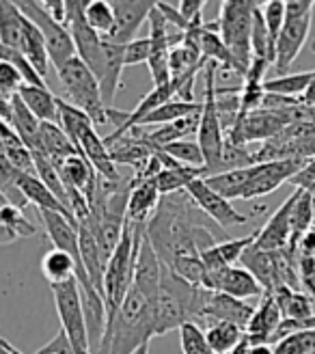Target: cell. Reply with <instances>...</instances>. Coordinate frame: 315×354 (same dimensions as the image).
Segmentation results:
<instances>
[{
  "label": "cell",
  "mask_w": 315,
  "mask_h": 354,
  "mask_svg": "<svg viewBox=\"0 0 315 354\" xmlns=\"http://www.w3.org/2000/svg\"><path fill=\"white\" fill-rule=\"evenodd\" d=\"M261 3L255 0H227L220 3V17H218V32L229 50V55L236 65L238 76H247L251 65V30L255 9Z\"/></svg>",
  "instance_id": "5b68a950"
},
{
  "label": "cell",
  "mask_w": 315,
  "mask_h": 354,
  "mask_svg": "<svg viewBox=\"0 0 315 354\" xmlns=\"http://www.w3.org/2000/svg\"><path fill=\"white\" fill-rule=\"evenodd\" d=\"M86 24H89L102 39L111 37V32L115 28V11L113 5L106 0H89L84 9Z\"/></svg>",
  "instance_id": "8d00e7d4"
},
{
  "label": "cell",
  "mask_w": 315,
  "mask_h": 354,
  "mask_svg": "<svg viewBox=\"0 0 315 354\" xmlns=\"http://www.w3.org/2000/svg\"><path fill=\"white\" fill-rule=\"evenodd\" d=\"M274 354H315V328L281 339L274 346Z\"/></svg>",
  "instance_id": "60d3db41"
},
{
  "label": "cell",
  "mask_w": 315,
  "mask_h": 354,
  "mask_svg": "<svg viewBox=\"0 0 315 354\" xmlns=\"http://www.w3.org/2000/svg\"><path fill=\"white\" fill-rule=\"evenodd\" d=\"M22 55L28 59L32 69L37 72L44 80L48 78V69H50V57H48V48L44 41V35L39 28L35 26L28 17H26V26H24V39H22Z\"/></svg>",
  "instance_id": "4dcf8cb0"
},
{
  "label": "cell",
  "mask_w": 315,
  "mask_h": 354,
  "mask_svg": "<svg viewBox=\"0 0 315 354\" xmlns=\"http://www.w3.org/2000/svg\"><path fill=\"white\" fill-rule=\"evenodd\" d=\"M274 300L278 309H281L283 317H292V320H305V317H315V307L313 300L298 290L289 288H278L274 294Z\"/></svg>",
  "instance_id": "d6a6232c"
},
{
  "label": "cell",
  "mask_w": 315,
  "mask_h": 354,
  "mask_svg": "<svg viewBox=\"0 0 315 354\" xmlns=\"http://www.w3.org/2000/svg\"><path fill=\"white\" fill-rule=\"evenodd\" d=\"M17 97L24 102L26 109L41 123H59V97L52 95L48 86H35L22 82L17 88Z\"/></svg>",
  "instance_id": "d4e9b609"
},
{
  "label": "cell",
  "mask_w": 315,
  "mask_h": 354,
  "mask_svg": "<svg viewBox=\"0 0 315 354\" xmlns=\"http://www.w3.org/2000/svg\"><path fill=\"white\" fill-rule=\"evenodd\" d=\"M255 240H257V232L244 236V238L225 240V242H216L214 246H209L207 251H203L199 255L205 266V272H216L222 268H229V266H233L236 261L242 259V255L251 249Z\"/></svg>",
  "instance_id": "603a6c76"
},
{
  "label": "cell",
  "mask_w": 315,
  "mask_h": 354,
  "mask_svg": "<svg viewBox=\"0 0 315 354\" xmlns=\"http://www.w3.org/2000/svg\"><path fill=\"white\" fill-rule=\"evenodd\" d=\"M205 5L207 3H203V0H182V3H178V11H180V15L184 17L188 24H192V22H197V20H203Z\"/></svg>",
  "instance_id": "bcb514c9"
},
{
  "label": "cell",
  "mask_w": 315,
  "mask_h": 354,
  "mask_svg": "<svg viewBox=\"0 0 315 354\" xmlns=\"http://www.w3.org/2000/svg\"><path fill=\"white\" fill-rule=\"evenodd\" d=\"M261 15H264V22H266V30H268L270 44L276 50L278 32H281V28L285 24V0H270V3H264Z\"/></svg>",
  "instance_id": "b9f144b4"
},
{
  "label": "cell",
  "mask_w": 315,
  "mask_h": 354,
  "mask_svg": "<svg viewBox=\"0 0 315 354\" xmlns=\"http://www.w3.org/2000/svg\"><path fill=\"white\" fill-rule=\"evenodd\" d=\"M113 11H115V28L111 37H106L113 44L128 46L132 39H136L138 28L143 26L145 20H149V13L155 3H147V0H111Z\"/></svg>",
  "instance_id": "e0dca14e"
},
{
  "label": "cell",
  "mask_w": 315,
  "mask_h": 354,
  "mask_svg": "<svg viewBox=\"0 0 315 354\" xmlns=\"http://www.w3.org/2000/svg\"><path fill=\"white\" fill-rule=\"evenodd\" d=\"M292 203H294V192L281 203V207H276L268 223L261 229H257V240L253 244V249L259 251L287 249L292 242Z\"/></svg>",
  "instance_id": "ac0fdd59"
},
{
  "label": "cell",
  "mask_w": 315,
  "mask_h": 354,
  "mask_svg": "<svg viewBox=\"0 0 315 354\" xmlns=\"http://www.w3.org/2000/svg\"><path fill=\"white\" fill-rule=\"evenodd\" d=\"M180 342L184 354H214L212 348L207 346L205 330L195 322H186L180 326Z\"/></svg>",
  "instance_id": "ab89813d"
},
{
  "label": "cell",
  "mask_w": 315,
  "mask_h": 354,
  "mask_svg": "<svg viewBox=\"0 0 315 354\" xmlns=\"http://www.w3.org/2000/svg\"><path fill=\"white\" fill-rule=\"evenodd\" d=\"M61 180L67 188H74L80 194H84L86 201H91L93 197V190H95V182H97V173L93 171V167L84 160L82 156H72L67 160L57 167Z\"/></svg>",
  "instance_id": "484cf974"
},
{
  "label": "cell",
  "mask_w": 315,
  "mask_h": 354,
  "mask_svg": "<svg viewBox=\"0 0 315 354\" xmlns=\"http://www.w3.org/2000/svg\"><path fill=\"white\" fill-rule=\"evenodd\" d=\"M41 5H44L46 13L52 17V20L65 26V20H67V7H65V0H44Z\"/></svg>",
  "instance_id": "c3c4849f"
},
{
  "label": "cell",
  "mask_w": 315,
  "mask_h": 354,
  "mask_svg": "<svg viewBox=\"0 0 315 354\" xmlns=\"http://www.w3.org/2000/svg\"><path fill=\"white\" fill-rule=\"evenodd\" d=\"M311 24H313V13H307L303 17H285V24L276 39L274 67L278 74L285 76L289 72V67L294 65V61L298 59L300 50L305 48L309 39Z\"/></svg>",
  "instance_id": "9a60e30c"
},
{
  "label": "cell",
  "mask_w": 315,
  "mask_h": 354,
  "mask_svg": "<svg viewBox=\"0 0 315 354\" xmlns=\"http://www.w3.org/2000/svg\"><path fill=\"white\" fill-rule=\"evenodd\" d=\"M253 313H255V307L251 303H247V300H238V298H231L227 294L205 290V298H203L199 315L195 317V324L205 330L214 324L229 322V324H236L244 330L247 324L251 322Z\"/></svg>",
  "instance_id": "8fae6325"
},
{
  "label": "cell",
  "mask_w": 315,
  "mask_h": 354,
  "mask_svg": "<svg viewBox=\"0 0 315 354\" xmlns=\"http://www.w3.org/2000/svg\"><path fill=\"white\" fill-rule=\"evenodd\" d=\"M303 104L309 106V109H315V72H313V78L307 86V91L303 95Z\"/></svg>",
  "instance_id": "816d5d0a"
},
{
  "label": "cell",
  "mask_w": 315,
  "mask_h": 354,
  "mask_svg": "<svg viewBox=\"0 0 315 354\" xmlns=\"http://www.w3.org/2000/svg\"><path fill=\"white\" fill-rule=\"evenodd\" d=\"M315 225V212H313V199L307 190L296 188L294 190V203H292V242L287 249L298 251V242L309 229Z\"/></svg>",
  "instance_id": "f1b7e54d"
},
{
  "label": "cell",
  "mask_w": 315,
  "mask_h": 354,
  "mask_svg": "<svg viewBox=\"0 0 315 354\" xmlns=\"http://www.w3.org/2000/svg\"><path fill=\"white\" fill-rule=\"evenodd\" d=\"M17 188H20V192L24 194L26 203L37 205L39 212H55V214H61V216L69 218L72 223H76V218L72 216V212H69L67 207H63V203L44 186V182L39 180L37 175L22 173L20 177H17Z\"/></svg>",
  "instance_id": "cb8c5ba5"
},
{
  "label": "cell",
  "mask_w": 315,
  "mask_h": 354,
  "mask_svg": "<svg viewBox=\"0 0 315 354\" xmlns=\"http://www.w3.org/2000/svg\"><path fill=\"white\" fill-rule=\"evenodd\" d=\"M132 354H149V344H145V346H141V348H136Z\"/></svg>",
  "instance_id": "9f6ffc18"
},
{
  "label": "cell",
  "mask_w": 315,
  "mask_h": 354,
  "mask_svg": "<svg viewBox=\"0 0 315 354\" xmlns=\"http://www.w3.org/2000/svg\"><path fill=\"white\" fill-rule=\"evenodd\" d=\"M59 80L69 97V104L76 106L89 117L95 126H106V106L102 102L99 82L93 76V72L86 67L78 57H72L65 61L61 67H57Z\"/></svg>",
  "instance_id": "8992f818"
},
{
  "label": "cell",
  "mask_w": 315,
  "mask_h": 354,
  "mask_svg": "<svg viewBox=\"0 0 315 354\" xmlns=\"http://www.w3.org/2000/svg\"><path fill=\"white\" fill-rule=\"evenodd\" d=\"M39 140H41V151L50 158L55 167H61L67 158L80 156L59 123H46L44 121L39 126Z\"/></svg>",
  "instance_id": "83f0119b"
},
{
  "label": "cell",
  "mask_w": 315,
  "mask_h": 354,
  "mask_svg": "<svg viewBox=\"0 0 315 354\" xmlns=\"http://www.w3.org/2000/svg\"><path fill=\"white\" fill-rule=\"evenodd\" d=\"M283 315L281 309H278L276 300L272 294H264L259 307L255 309L251 322L244 328V335H247L249 344H270L274 330L281 324Z\"/></svg>",
  "instance_id": "7402d4cb"
},
{
  "label": "cell",
  "mask_w": 315,
  "mask_h": 354,
  "mask_svg": "<svg viewBox=\"0 0 315 354\" xmlns=\"http://www.w3.org/2000/svg\"><path fill=\"white\" fill-rule=\"evenodd\" d=\"M203 298V288L190 286L188 281H184L164 266L160 288H158V294L151 300L153 337L155 335H166L186 322H195V317L201 311Z\"/></svg>",
  "instance_id": "3957f363"
},
{
  "label": "cell",
  "mask_w": 315,
  "mask_h": 354,
  "mask_svg": "<svg viewBox=\"0 0 315 354\" xmlns=\"http://www.w3.org/2000/svg\"><path fill=\"white\" fill-rule=\"evenodd\" d=\"M311 78H313V72L285 74V76H278L272 80H264V91L272 93V95H281V97L303 100Z\"/></svg>",
  "instance_id": "e575fe53"
},
{
  "label": "cell",
  "mask_w": 315,
  "mask_h": 354,
  "mask_svg": "<svg viewBox=\"0 0 315 354\" xmlns=\"http://www.w3.org/2000/svg\"><path fill=\"white\" fill-rule=\"evenodd\" d=\"M207 177V169H195V167H173V169H162L155 177L158 190L164 197V194H173V192H182L186 190L195 180H205Z\"/></svg>",
  "instance_id": "1f68e13d"
},
{
  "label": "cell",
  "mask_w": 315,
  "mask_h": 354,
  "mask_svg": "<svg viewBox=\"0 0 315 354\" xmlns=\"http://www.w3.org/2000/svg\"><path fill=\"white\" fill-rule=\"evenodd\" d=\"M249 354H274V346H270V344H251Z\"/></svg>",
  "instance_id": "f5cc1de1"
},
{
  "label": "cell",
  "mask_w": 315,
  "mask_h": 354,
  "mask_svg": "<svg viewBox=\"0 0 315 354\" xmlns=\"http://www.w3.org/2000/svg\"><path fill=\"white\" fill-rule=\"evenodd\" d=\"M289 184H294L296 188H300V190H307L311 194L313 212H315V158H311V160L292 177Z\"/></svg>",
  "instance_id": "ee69618b"
},
{
  "label": "cell",
  "mask_w": 315,
  "mask_h": 354,
  "mask_svg": "<svg viewBox=\"0 0 315 354\" xmlns=\"http://www.w3.org/2000/svg\"><path fill=\"white\" fill-rule=\"evenodd\" d=\"M26 15L11 0H0V44L20 50L24 39Z\"/></svg>",
  "instance_id": "f546056e"
},
{
  "label": "cell",
  "mask_w": 315,
  "mask_h": 354,
  "mask_svg": "<svg viewBox=\"0 0 315 354\" xmlns=\"http://www.w3.org/2000/svg\"><path fill=\"white\" fill-rule=\"evenodd\" d=\"M0 145H22V140L11 128V123H7L3 119H0Z\"/></svg>",
  "instance_id": "f907efd6"
},
{
  "label": "cell",
  "mask_w": 315,
  "mask_h": 354,
  "mask_svg": "<svg viewBox=\"0 0 315 354\" xmlns=\"http://www.w3.org/2000/svg\"><path fill=\"white\" fill-rule=\"evenodd\" d=\"M186 192H188V197L197 203V207L203 212V214L212 223H216L220 229H231V227L244 225L249 221L231 205V201H227L218 192L209 188L205 184V180H195L186 188Z\"/></svg>",
  "instance_id": "5bb4252c"
},
{
  "label": "cell",
  "mask_w": 315,
  "mask_h": 354,
  "mask_svg": "<svg viewBox=\"0 0 315 354\" xmlns=\"http://www.w3.org/2000/svg\"><path fill=\"white\" fill-rule=\"evenodd\" d=\"M86 3H89V0H65V7H67L65 28L72 35L76 57L89 67L93 76L99 80L102 65H104V48H102V37L86 24V17H84Z\"/></svg>",
  "instance_id": "9c48e42d"
},
{
  "label": "cell",
  "mask_w": 315,
  "mask_h": 354,
  "mask_svg": "<svg viewBox=\"0 0 315 354\" xmlns=\"http://www.w3.org/2000/svg\"><path fill=\"white\" fill-rule=\"evenodd\" d=\"M0 61L7 63V65H11V67L15 69V72L22 76V80H24L26 84L48 86L46 80H44L37 72H35L32 65L28 63V59L22 55L20 50H15V48H9V46H5V44H0Z\"/></svg>",
  "instance_id": "f35d334b"
},
{
  "label": "cell",
  "mask_w": 315,
  "mask_h": 354,
  "mask_svg": "<svg viewBox=\"0 0 315 354\" xmlns=\"http://www.w3.org/2000/svg\"><path fill=\"white\" fill-rule=\"evenodd\" d=\"M50 290H52V296H55V307L59 313L63 333L67 335L69 344H72L74 354H93L89 328H86L84 307H82V296H80V288L76 279L50 286Z\"/></svg>",
  "instance_id": "ba28073f"
},
{
  "label": "cell",
  "mask_w": 315,
  "mask_h": 354,
  "mask_svg": "<svg viewBox=\"0 0 315 354\" xmlns=\"http://www.w3.org/2000/svg\"><path fill=\"white\" fill-rule=\"evenodd\" d=\"M35 354H74V350H72V344H69V339H67V335L61 330V333H57L55 339H52L50 344H46L41 350H37Z\"/></svg>",
  "instance_id": "7dc6e473"
},
{
  "label": "cell",
  "mask_w": 315,
  "mask_h": 354,
  "mask_svg": "<svg viewBox=\"0 0 315 354\" xmlns=\"http://www.w3.org/2000/svg\"><path fill=\"white\" fill-rule=\"evenodd\" d=\"M39 126L41 121L35 117L24 102L17 97V93L11 97V128L15 130V134L20 136L22 145L30 151V153H37L41 151V140H39Z\"/></svg>",
  "instance_id": "4316f807"
},
{
  "label": "cell",
  "mask_w": 315,
  "mask_h": 354,
  "mask_svg": "<svg viewBox=\"0 0 315 354\" xmlns=\"http://www.w3.org/2000/svg\"><path fill=\"white\" fill-rule=\"evenodd\" d=\"M160 199H162V194L158 190L155 180L132 182V177H130V197H128L126 221L132 225L145 227L149 223V218L155 214Z\"/></svg>",
  "instance_id": "44dd1931"
},
{
  "label": "cell",
  "mask_w": 315,
  "mask_h": 354,
  "mask_svg": "<svg viewBox=\"0 0 315 354\" xmlns=\"http://www.w3.org/2000/svg\"><path fill=\"white\" fill-rule=\"evenodd\" d=\"M151 337H153L151 300L136 288H130L124 305L106 320V328H104L97 352L132 354L136 348L149 344Z\"/></svg>",
  "instance_id": "7a4b0ae2"
},
{
  "label": "cell",
  "mask_w": 315,
  "mask_h": 354,
  "mask_svg": "<svg viewBox=\"0 0 315 354\" xmlns=\"http://www.w3.org/2000/svg\"><path fill=\"white\" fill-rule=\"evenodd\" d=\"M216 72H218L216 63L205 65V100L201 102V119L197 130V143L205 158L207 177L218 173L220 153L225 145V132L216 113Z\"/></svg>",
  "instance_id": "52a82bcc"
},
{
  "label": "cell",
  "mask_w": 315,
  "mask_h": 354,
  "mask_svg": "<svg viewBox=\"0 0 315 354\" xmlns=\"http://www.w3.org/2000/svg\"><path fill=\"white\" fill-rule=\"evenodd\" d=\"M20 7V11L28 17V20L39 28V32L44 35V41L48 48V57H50V65L61 67L65 61H69L72 57H76V48L72 41V35L69 30L55 22L52 17L46 13L41 3H35V0H22V3H15Z\"/></svg>",
  "instance_id": "30bf717a"
},
{
  "label": "cell",
  "mask_w": 315,
  "mask_h": 354,
  "mask_svg": "<svg viewBox=\"0 0 315 354\" xmlns=\"http://www.w3.org/2000/svg\"><path fill=\"white\" fill-rule=\"evenodd\" d=\"M309 160H274V162H261L249 167L247 184L242 188L240 199L251 201L257 197H266L281 184L289 182Z\"/></svg>",
  "instance_id": "7c38bea8"
},
{
  "label": "cell",
  "mask_w": 315,
  "mask_h": 354,
  "mask_svg": "<svg viewBox=\"0 0 315 354\" xmlns=\"http://www.w3.org/2000/svg\"><path fill=\"white\" fill-rule=\"evenodd\" d=\"M195 113H201V102H182V100H171L166 104H162L160 109H155L153 113H149L141 123H138V128L143 126H166V123H173V121H180L184 117H190Z\"/></svg>",
  "instance_id": "836d02e7"
},
{
  "label": "cell",
  "mask_w": 315,
  "mask_h": 354,
  "mask_svg": "<svg viewBox=\"0 0 315 354\" xmlns=\"http://www.w3.org/2000/svg\"><path fill=\"white\" fill-rule=\"evenodd\" d=\"M201 288L207 292H218L238 300H247V303L249 298L264 296V288L259 286L257 279L244 266L242 268L240 266H229V268H222L216 272H205Z\"/></svg>",
  "instance_id": "4fadbf2b"
},
{
  "label": "cell",
  "mask_w": 315,
  "mask_h": 354,
  "mask_svg": "<svg viewBox=\"0 0 315 354\" xmlns=\"http://www.w3.org/2000/svg\"><path fill=\"white\" fill-rule=\"evenodd\" d=\"M171 26L164 20V15L155 9L149 13V41H151V57H149V72L153 78V86H160L171 82V72H169V52H171Z\"/></svg>",
  "instance_id": "2e32d148"
},
{
  "label": "cell",
  "mask_w": 315,
  "mask_h": 354,
  "mask_svg": "<svg viewBox=\"0 0 315 354\" xmlns=\"http://www.w3.org/2000/svg\"><path fill=\"white\" fill-rule=\"evenodd\" d=\"M203 212L188 197V192L164 194L158 203L155 214L145 225V234L155 255L164 266L178 257H199L214 246V234L209 232L212 221H199Z\"/></svg>",
  "instance_id": "6da1fadb"
},
{
  "label": "cell",
  "mask_w": 315,
  "mask_h": 354,
  "mask_svg": "<svg viewBox=\"0 0 315 354\" xmlns=\"http://www.w3.org/2000/svg\"><path fill=\"white\" fill-rule=\"evenodd\" d=\"M104 48V65H102V74H99V91H102V102L106 109H113V102L117 97V91L124 84L121 76H124V48L113 44L108 39H102Z\"/></svg>",
  "instance_id": "ffe728a7"
},
{
  "label": "cell",
  "mask_w": 315,
  "mask_h": 354,
  "mask_svg": "<svg viewBox=\"0 0 315 354\" xmlns=\"http://www.w3.org/2000/svg\"><path fill=\"white\" fill-rule=\"evenodd\" d=\"M315 3L311 0H285V17H303L307 13H313Z\"/></svg>",
  "instance_id": "681fc988"
},
{
  "label": "cell",
  "mask_w": 315,
  "mask_h": 354,
  "mask_svg": "<svg viewBox=\"0 0 315 354\" xmlns=\"http://www.w3.org/2000/svg\"><path fill=\"white\" fill-rule=\"evenodd\" d=\"M249 348H251V344H249V339H247V335H244V339H242L231 352H227V354H249Z\"/></svg>",
  "instance_id": "db71d44e"
},
{
  "label": "cell",
  "mask_w": 315,
  "mask_h": 354,
  "mask_svg": "<svg viewBox=\"0 0 315 354\" xmlns=\"http://www.w3.org/2000/svg\"><path fill=\"white\" fill-rule=\"evenodd\" d=\"M143 232H145L143 225H132L126 221L121 240L106 261V268H104V307H106V320L124 305V300L132 288L134 261Z\"/></svg>",
  "instance_id": "277c9868"
},
{
  "label": "cell",
  "mask_w": 315,
  "mask_h": 354,
  "mask_svg": "<svg viewBox=\"0 0 315 354\" xmlns=\"http://www.w3.org/2000/svg\"><path fill=\"white\" fill-rule=\"evenodd\" d=\"M22 76L15 72V69L7 63L0 61V91L7 97H13L17 93V88L22 86Z\"/></svg>",
  "instance_id": "f6af8a7d"
},
{
  "label": "cell",
  "mask_w": 315,
  "mask_h": 354,
  "mask_svg": "<svg viewBox=\"0 0 315 354\" xmlns=\"http://www.w3.org/2000/svg\"><path fill=\"white\" fill-rule=\"evenodd\" d=\"M151 57V41L149 37H136L132 39L126 48H124V65H141V63H149Z\"/></svg>",
  "instance_id": "7bdbcfd3"
},
{
  "label": "cell",
  "mask_w": 315,
  "mask_h": 354,
  "mask_svg": "<svg viewBox=\"0 0 315 354\" xmlns=\"http://www.w3.org/2000/svg\"><path fill=\"white\" fill-rule=\"evenodd\" d=\"M162 268H164V263L155 255L147 234L143 232L141 244H138L136 261H134L132 288H136L149 300H153V296L158 294V288H160V281H162Z\"/></svg>",
  "instance_id": "d6986e66"
},
{
  "label": "cell",
  "mask_w": 315,
  "mask_h": 354,
  "mask_svg": "<svg viewBox=\"0 0 315 354\" xmlns=\"http://www.w3.org/2000/svg\"><path fill=\"white\" fill-rule=\"evenodd\" d=\"M173 158L175 162H180L184 167H195V169H205V158L199 147L197 140H178V143H171L162 149H158Z\"/></svg>",
  "instance_id": "74e56055"
},
{
  "label": "cell",
  "mask_w": 315,
  "mask_h": 354,
  "mask_svg": "<svg viewBox=\"0 0 315 354\" xmlns=\"http://www.w3.org/2000/svg\"><path fill=\"white\" fill-rule=\"evenodd\" d=\"M205 339L214 354H227L244 339V330L236 324L220 322V324L205 328Z\"/></svg>",
  "instance_id": "d590c367"
},
{
  "label": "cell",
  "mask_w": 315,
  "mask_h": 354,
  "mask_svg": "<svg viewBox=\"0 0 315 354\" xmlns=\"http://www.w3.org/2000/svg\"><path fill=\"white\" fill-rule=\"evenodd\" d=\"M0 354H22L17 348H13L7 339H3L0 337Z\"/></svg>",
  "instance_id": "11a10c76"
}]
</instances>
